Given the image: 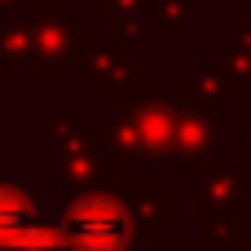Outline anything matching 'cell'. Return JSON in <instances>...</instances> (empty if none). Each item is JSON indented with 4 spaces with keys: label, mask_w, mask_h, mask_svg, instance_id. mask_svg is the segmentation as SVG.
Masks as SVG:
<instances>
[{
    "label": "cell",
    "mask_w": 251,
    "mask_h": 251,
    "mask_svg": "<svg viewBox=\"0 0 251 251\" xmlns=\"http://www.w3.org/2000/svg\"><path fill=\"white\" fill-rule=\"evenodd\" d=\"M0 251H71L53 229L35 225L18 190H0Z\"/></svg>",
    "instance_id": "cell-2"
},
{
    "label": "cell",
    "mask_w": 251,
    "mask_h": 251,
    "mask_svg": "<svg viewBox=\"0 0 251 251\" xmlns=\"http://www.w3.org/2000/svg\"><path fill=\"white\" fill-rule=\"evenodd\" d=\"M66 234H71L75 251H124L128 216L110 199H79L66 212Z\"/></svg>",
    "instance_id": "cell-1"
}]
</instances>
